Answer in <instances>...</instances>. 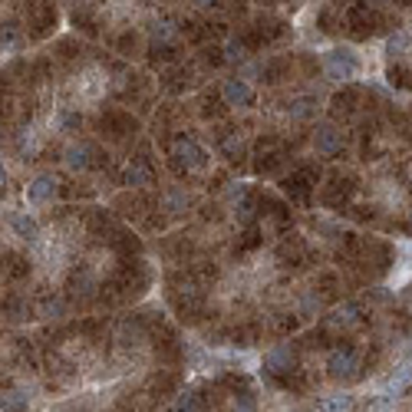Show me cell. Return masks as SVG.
Wrapping results in <instances>:
<instances>
[{
    "label": "cell",
    "mask_w": 412,
    "mask_h": 412,
    "mask_svg": "<svg viewBox=\"0 0 412 412\" xmlns=\"http://www.w3.org/2000/svg\"><path fill=\"white\" fill-rule=\"evenodd\" d=\"M326 73H330V79H353L356 73H360V63H356V57L350 53V50H333V53H326Z\"/></svg>",
    "instance_id": "1"
},
{
    "label": "cell",
    "mask_w": 412,
    "mask_h": 412,
    "mask_svg": "<svg viewBox=\"0 0 412 412\" xmlns=\"http://www.w3.org/2000/svg\"><path fill=\"white\" fill-rule=\"evenodd\" d=\"M386 393H393V396H406L412 389V356H406L402 363H396V369L386 376V383H383Z\"/></svg>",
    "instance_id": "2"
},
{
    "label": "cell",
    "mask_w": 412,
    "mask_h": 412,
    "mask_svg": "<svg viewBox=\"0 0 412 412\" xmlns=\"http://www.w3.org/2000/svg\"><path fill=\"white\" fill-rule=\"evenodd\" d=\"M221 96H224V103L228 106H251L254 103V89H251L248 79H224Z\"/></svg>",
    "instance_id": "3"
},
{
    "label": "cell",
    "mask_w": 412,
    "mask_h": 412,
    "mask_svg": "<svg viewBox=\"0 0 412 412\" xmlns=\"http://www.w3.org/2000/svg\"><path fill=\"white\" fill-rule=\"evenodd\" d=\"M313 146H317V152H320V155H337L340 146H343V139H340L337 126H330V122L317 126V133H313Z\"/></svg>",
    "instance_id": "4"
},
{
    "label": "cell",
    "mask_w": 412,
    "mask_h": 412,
    "mask_svg": "<svg viewBox=\"0 0 412 412\" xmlns=\"http://www.w3.org/2000/svg\"><path fill=\"white\" fill-rule=\"evenodd\" d=\"M175 159L178 162H185L188 168H202V165H205V152H202V146H198L195 139H178Z\"/></svg>",
    "instance_id": "5"
},
{
    "label": "cell",
    "mask_w": 412,
    "mask_h": 412,
    "mask_svg": "<svg viewBox=\"0 0 412 412\" xmlns=\"http://www.w3.org/2000/svg\"><path fill=\"white\" fill-rule=\"evenodd\" d=\"M356 363H360V360H356L353 350H333V353L326 356V366H330L333 376H353Z\"/></svg>",
    "instance_id": "6"
},
{
    "label": "cell",
    "mask_w": 412,
    "mask_h": 412,
    "mask_svg": "<svg viewBox=\"0 0 412 412\" xmlns=\"http://www.w3.org/2000/svg\"><path fill=\"white\" fill-rule=\"evenodd\" d=\"M53 192H57V182H53V175H37L27 185V198L33 202V205H43V202H50V198H53Z\"/></svg>",
    "instance_id": "7"
},
{
    "label": "cell",
    "mask_w": 412,
    "mask_h": 412,
    "mask_svg": "<svg viewBox=\"0 0 412 412\" xmlns=\"http://www.w3.org/2000/svg\"><path fill=\"white\" fill-rule=\"evenodd\" d=\"M291 360H294V353H291V346H274V350H267L264 353V366L267 373H284V369H291Z\"/></svg>",
    "instance_id": "8"
},
{
    "label": "cell",
    "mask_w": 412,
    "mask_h": 412,
    "mask_svg": "<svg viewBox=\"0 0 412 412\" xmlns=\"http://www.w3.org/2000/svg\"><path fill=\"white\" fill-rule=\"evenodd\" d=\"M317 412H353V396L350 393H333L317 402Z\"/></svg>",
    "instance_id": "9"
},
{
    "label": "cell",
    "mask_w": 412,
    "mask_h": 412,
    "mask_svg": "<svg viewBox=\"0 0 412 412\" xmlns=\"http://www.w3.org/2000/svg\"><path fill=\"white\" fill-rule=\"evenodd\" d=\"M396 402H399V396H393V393L380 389V393L366 396V402H363V412H393V409H396Z\"/></svg>",
    "instance_id": "10"
},
{
    "label": "cell",
    "mask_w": 412,
    "mask_h": 412,
    "mask_svg": "<svg viewBox=\"0 0 412 412\" xmlns=\"http://www.w3.org/2000/svg\"><path fill=\"white\" fill-rule=\"evenodd\" d=\"M409 46H412V33L399 30V33H393V37L386 40V53H389V57H402Z\"/></svg>",
    "instance_id": "11"
},
{
    "label": "cell",
    "mask_w": 412,
    "mask_h": 412,
    "mask_svg": "<svg viewBox=\"0 0 412 412\" xmlns=\"http://www.w3.org/2000/svg\"><path fill=\"white\" fill-rule=\"evenodd\" d=\"M10 224H14V231L20 237H27V241H33V237L40 235V228H37V221L30 218V215H14V221H10Z\"/></svg>",
    "instance_id": "12"
},
{
    "label": "cell",
    "mask_w": 412,
    "mask_h": 412,
    "mask_svg": "<svg viewBox=\"0 0 412 412\" xmlns=\"http://www.w3.org/2000/svg\"><path fill=\"white\" fill-rule=\"evenodd\" d=\"M356 320H360V307H356V304H343V307L333 310V324L337 326H350V324H356Z\"/></svg>",
    "instance_id": "13"
},
{
    "label": "cell",
    "mask_w": 412,
    "mask_h": 412,
    "mask_svg": "<svg viewBox=\"0 0 412 412\" xmlns=\"http://www.w3.org/2000/svg\"><path fill=\"white\" fill-rule=\"evenodd\" d=\"M86 155H89L86 146H73L70 152H66V165H70V168H86V165H89Z\"/></svg>",
    "instance_id": "14"
},
{
    "label": "cell",
    "mask_w": 412,
    "mask_h": 412,
    "mask_svg": "<svg viewBox=\"0 0 412 412\" xmlns=\"http://www.w3.org/2000/svg\"><path fill=\"white\" fill-rule=\"evenodd\" d=\"M126 182H129V185H146V182H148V168H146V165H139V162H133L129 168H126Z\"/></svg>",
    "instance_id": "15"
},
{
    "label": "cell",
    "mask_w": 412,
    "mask_h": 412,
    "mask_svg": "<svg viewBox=\"0 0 412 412\" xmlns=\"http://www.w3.org/2000/svg\"><path fill=\"white\" fill-rule=\"evenodd\" d=\"M291 116L294 119H310L313 116V103H310V99H294V103H291Z\"/></svg>",
    "instance_id": "16"
},
{
    "label": "cell",
    "mask_w": 412,
    "mask_h": 412,
    "mask_svg": "<svg viewBox=\"0 0 412 412\" xmlns=\"http://www.w3.org/2000/svg\"><path fill=\"white\" fill-rule=\"evenodd\" d=\"M152 37H155V40H175V27H172V23H155Z\"/></svg>",
    "instance_id": "17"
},
{
    "label": "cell",
    "mask_w": 412,
    "mask_h": 412,
    "mask_svg": "<svg viewBox=\"0 0 412 412\" xmlns=\"http://www.w3.org/2000/svg\"><path fill=\"white\" fill-rule=\"evenodd\" d=\"M192 406H195V399H192V393H185V396L175 402V412H192Z\"/></svg>",
    "instance_id": "18"
},
{
    "label": "cell",
    "mask_w": 412,
    "mask_h": 412,
    "mask_svg": "<svg viewBox=\"0 0 412 412\" xmlns=\"http://www.w3.org/2000/svg\"><path fill=\"white\" fill-rule=\"evenodd\" d=\"M237 148H241V139H237V135H231V139H224V152H228V155H235Z\"/></svg>",
    "instance_id": "19"
},
{
    "label": "cell",
    "mask_w": 412,
    "mask_h": 412,
    "mask_svg": "<svg viewBox=\"0 0 412 412\" xmlns=\"http://www.w3.org/2000/svg\"><path fill=\"white\" fill-rule=\"evenodd\" d=\"M235 412H254V406H251V402H237Z\"/></svg>",
    "instance_id": "20"
},
{
    "label": "cell",
    "mask_w": 412,
    "mask_h": 412,
    "mask_svg": "<svg viewBox=\"0 0 412 412\" xmlns=\"http://www.w3.org/2000/svg\"><path fill=\"white\" fill-rule=\"evenodd\" d=\"M7 182V168H3V162H0V185Z\"/></svg>",
    "instance_id": "21"
},
{
    "label": "cell",
    "mask_w": 412,
    "mask_h": 412,
    "mask_svg": "<svg viewBox=\"0 0 412 412\" xmlns=\"http://www.w3.org/2000/svg\"><path fill=\"white\" fill-rule=\"evenodd\" d=\"M195 3H202V7H208V3H215V0H195Z\"/></svg>",
    "instance_id": "22"
},
{
    "label": "cell",
    "mask_w": 412,
    "mask_h": 412,
    "mask_svg": "<svg viewBox=\"0 0 412 412\" xmlns=\"http://www.w3.org/2000/svg\"><path fill=\"white\" fill-rule=\"evenodd\" d=\"M409 224H412V215H409Z\"/></svg>",
    "instance_id": "23"
}]
</instances>
